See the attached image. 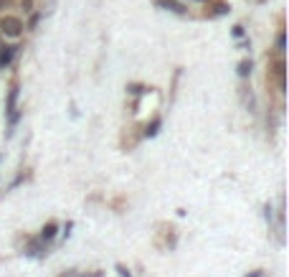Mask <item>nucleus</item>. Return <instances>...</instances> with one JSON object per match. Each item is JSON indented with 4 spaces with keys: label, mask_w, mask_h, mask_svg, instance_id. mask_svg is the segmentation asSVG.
<instances>
[{
    "label": "nucleus",
    "mask_w": 289,
    "mask_h": 277,
    "mask_svg": "<svg viewBox=\"0 0 289 277\" xmlns=\"http://www.w3.org/2000/svg\"><path fill=\"white\" fill-rule=\"evenodd\" d=\"M238 74H241V76H249V74H251V61H241V64H238Z\"/></svg>",
    "instance_id": "7ed1b4c3"
},
{
    "label": "nucleus",
    "mask_w": 289,
    "mask_h": 277,
    "mask_svg": "<svg viewBox=\"0 0 289 277\" xmlns=\"http://www.w3.org/2000/svg\"><path fill=\"white\" fill-rule=\"evenodd\" d=\"M157 127H160V120H155V122H152V125H150V127H147V135H150V137H152V135H155V132H157Z\"/></svg>",
    "instance_id": "0eeeda50"
},
{
    "label": "nucleus",
    "mask_w": 289,
    "mask_h": 277,
    "mask_svg": "<svg viewBox=\"0 0 289 277\" xmlns=\"http://www.w3.org/2000/svg\"><path fill=\"white\" fill-rule=\"evenodd\" d=\"M0 31H3L6 36H11V38H18L23 33V21L16 18V16H3V21H0Z\"/></svg>",
    "instance_id": "f257e3e1"
},
{
    "label": "nucleus",
    "mask_w": 289,
    "mask_h": 277,
    "mask_svg": "<svg viewBox=\"0 0 289 277\" xmlns=\"http://www.w3.org/2000/svg\"><path fill=\"white\" fill-rule=\"evenodd\" d=\"M160 6L170 8V11H175V13H183V11H185V8H183L180 3H173V0H160Z\"/></svg>",
    "instance_id": "f03ea898"
},
{
    "label": "nucleus",
    "mask_w": 289,
    "mask_h": 277,
    "mask_svg": "<svg viewBox=\"0 0 289 277\" xmlns=\"http://www.w3.org/2000/svg\"><path fill=\"white\" fill-rule=\"evenodd\" d=\"M54 234H56V224H49L44 229V239H54Z\"/></svg>",
    "instance_id": "39448f33"
},
{
    "label": "nucleus",
    "mask_w": 289,
    "mask_h": 277,
    "mask_svg": "<svg viewBox=\"0 0 289 277\" xmlns=\"http://www.w3.org/2000/svg\"><path fill=\"white\" fill-rule=\"evenodd\" d=\"M276 49H279V51H284V49H286V36H284V33H279V36H276Z\"/></svg>",
    "instance_id": "423d86ee"
},
{
    "label": "nucleus",
    "mask_w": 289,
    "mask_h": 277,
    "mask_svg": "<svg viewBox=\"0 0 289 277\" xmlns=\"http://www.w3.org/2000/svg\"><path fill=\"white\" fill-rule=\"evenodd\" d=\"M11 59H13V49L3 51V54H0V66H3V64H11Z\"/></svg>",
    "instance_id": "20e7f679"
}]
</instances>
